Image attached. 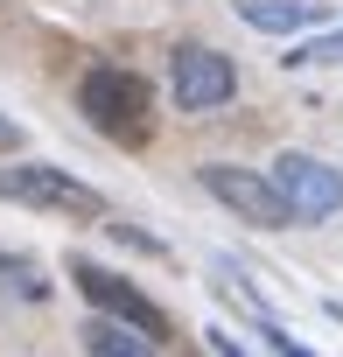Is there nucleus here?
<instances>
[{
    "instance_id": "obj_4",
    "label": "nucleus",
    "mask_w": 343,
    "mask_h": 357,
    "mask_svg": "<svg viewBox=\"0 0 343 357\" xmlns=\"http://www.w3.org/2000/svg\"><path fill=\"white\" fill-rule=\"evenodd\" d=\"M197 183L238 218V225H252V231H287L294 218H287V204H280V190L266 183V168H231V161H204L197 168Z\"/></svg>"
},
{
    "instance_id": "obj_6",
    "label": "nucleus",
    "mask_w": 343,
    "mask_h": 357,
    "mask_svg": "<svg viewBox=\"0 0 343 357\" xmlns=\"http://www.w3.org/2000/svg\"><path fill=\"white\" fill-rule=\"evenodd\" d=\"M168 91H176L183 112H218V105H231L238 70H231V56H218L204 43H183L176 56H168Z\"/></svg>"
},
{
    "instance_id": "obj_8",
    "label": "nucleus",
    "mask_w": 343,
    "mask_h": 357,
    "mask_svg": "<svg viewBox=\"0 0 343 357\" xmlns=\"http://www.w3.org/2000/svg\"><path fill=\"white\" fill-rule=\"evenodd\" d=\"M84 350H91V357H161L154 336H140V329H126V322H112V315H91V322H84Z\"/></svg>"
},
{
    "instance_id": "obj_12",
    "label": "nucleus",
    "mask_w": 343,
    "mask_h": 357,
    "mask_svg": "<svg viewBox=\"0 0 343 357\" xmlns=\"http://www.w3.org/2000/svg\"><path fill=\"white\" fill-rule=\"evenodd\" d=\"M204 336H211V350H218V357H245V350H238V336H224V329H204Z\"/></svg>"
},
{
    "instance_id": "obj_3",
    "label": "nucleus",
    "mask_w": 343,
    "mask_h": 357,
    "mask_svg": "<svg viewBox=\"0 0 343 357\" xmlns=\"http://www.w3.org/2000/svg\"><path fill=\"white\" fill-rule=\"evenodd\" d=\"M266 183L280 190V204H287V218H294V225H322V218H336V211H343V168H329L322 154H301V147L273 154Z\"/></svg>"
},
{
    "instance_id": "obj_1",
    "label": "nucleus",
    "mask_w": 343,
    "mask_h": 357,
    "mask_svg": "<svg viewBox=\"0 0 343 357\" xmlns=\"http://www.w3.org/2000/svg\"><path fill=\"white\" fill-rule=\"evenodd\" d=\"M77 105H84V119H91L98 133H112V140H147V126H154V91H147L133 70H119V63H98V70L77 84Z\"/></svg>"
},
{
    "instance_id": "obj_7",
    "label": "nucleus",
    "mask_w": 343,
    "mask_h": 357,
    "mask_svg": "<svg viewBox=\"0 0 343 357\" xmlns=\"http://www.w3.org/2000/svg\"><path fill=\"white\" fill-rule=\"evenodd\" d=\"M238 22L259 36H301V29L329 22V0H238Z\"/></svg>"
},
{
    "instance_id": "obj_5",
    "label": "nucleus",
    "mask_w": 343,
    "mask_h": 357,
    "mask_svg": "<svg viewBox=\"0 0 343 357\" xmlns=\"http://www.w3.org/2000/svg\"><path fill=\"white\" fill-rule=\"evenodd\" d=\"M70 280H77V294L98 308V315H112V322H126V329H140V336H168V315L126 280V273H112V266H91V259H70Z\"/></svg>"
},
{
    "instance_id": "obj_9",
    "label": "nucleus",
    "mask_w": 343,
    "mask_h": 357,
    "mask_svg": "<svg viewBox=\"0 0 343 357\" xmlns=\"http://www.w3.org/2000/svg\"><path fill=\"white\" fill-rule=\"evenodd\" d=\"M0 294L43 301V294H49V280H43V266H29V259H15V252H0Z\"/></svg>"
},
{
    "instance_id": "obj_11",
    "label": "nucleus",
    "mask_w": 343,
    "mask_h": 357,
    "mask_svg": "<svg viewBox=\"0 0 343 357\" xmlns=\"http://www.w3.org/2000/svg\"><path fill=\"white\" fill-rule=\"evenodd\" d=\"M259 336H266V350H273V357H315V350H308L301 336H287V322H273L266 308H259Z\"/></svg>"
},
{
    "instance_id": "obj_10",
    "label": "nucleus",
    "mask_w": 343,
    "mask_h": 357,
    "mask_svg": "<svg viewBox=\"0 0 343 357\" xmlns=\"http://www.w3.org/2000/svg\"><path fill=\"white\" fill-rule=\"evenodd\" d=\"M287 63H294V70H308V63H343V29H329L322 43H301V50H287Z\"/></svg>"
},
{
    "instance_id": "obj_13",
    "label": "nucleus",
    "mask_w": 343,
    "mask_h": 357,
    "mask_svg": "<svg viewBox=\"0 0 343 357\" xmlns=\"http://www.w3.org/2000/svg\"><path fill=\"white\" fill-rule=\"evenodd\" d=\"M15 140H22V133H15V119H0V147H15Z\"/></svg>"
},
{
    "instance_id": "obj_2",
    "label": "nucleus",
    "mask_w": 343,
    "mask_h": 357,
    "mask_svg": "<svg viewBox=\"0 0 343 357\" xmlns=\"http://www.w3.org/2000/svg\"><path fill=\"white\" fill-rule=\"evenodd\" d=\"M0 197H8V204H29V211H49V218H105V197H98L91 183H77L70 168H49V161L0 168Z\"/></svg>"
}]
</instances>
